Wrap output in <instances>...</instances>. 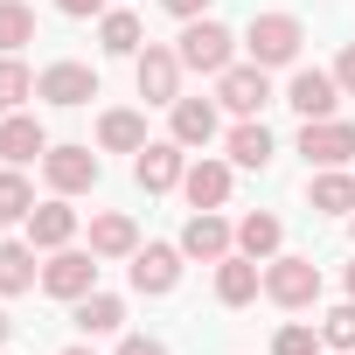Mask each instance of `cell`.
I'll return each instance as SVG.
<instances>
[{
	"instance_id": "obj_1",
	"label": "cell",
	"mask_w": 355,
	"mask_h": 355,
	"mask_svg": "<svg viewBox=\"0 0 355 355\" xmlns=\"http://www.w3.org/2000/svg\"><path fill=\"white\" fill-rule=\"evenodd\" d=\"M174 56H182V70H202V77H223V70L237 63V35H230L223 21L196 15V21L182 28V42H174Z\"/></svg>"
},
{
	"instance_id": "obj_2",
	"label": "cell",
	"mask_w": 355,
	"mask_h": 355,
	"mask_svg": "<svg viewBox=\"0 0 355 355\" xmlns=\"http://www.w3.org/2000/svg\"><path fill=\"white\" fill-rule=\"evenodd\" d=\"M265 300L272 306H286V313H300V306H313L320 300V265L313 258H265Z\"/></svg>"
},
{
	"instance_id": "obj_3",
	"label": "cell",
	"mask_w": 355,
	"mask_h": 355,
	"mask_svg": "<svg viewBox=\"0 0 355 355\" xmlns=\"http://www.w3.org/2000/svg\"><path fill=\"white\" fill-rule=\"evenodd\" d=\"M300 42H306V28H300L293 15H258V21H251V35H244L251 63H265V70H279V63H300Z\"/></svg>"
},
{
	"instance_id": "obj_4",
	"label": "cell",
	"mask_w": 355,
	"mask_h": 355,
	"mask_svg": "<svg viewBox=\"0 0 355 355\" xmlns=\"http://www.w3.org/2000/svg\"><path fill=\"white\" fill-rule=\"evenodd\" d=\"M42 293L49 300H84V293H98V251H49V265H42Z\"/></svg>"
},
{
	"instance_id": "obj_5",
	"label": "cell",
	"mask_w": 355,
	"mask_h": 355,
	"mask_svg": "<svg viewBox=\"0 0 355 355\" xmlns=\"http://www.w3.org/2000/svg\"><path fill=\"white\" fill-rule=\"evenodd\" d=\"M216 105L237 112V119H258V112L272 105V77H265V63H230V70L216 77Z\"/></svg>"
},
{
	"instance_id": "obj_6",
	"label": "cell",
	"mask_w": 355,
	"mask_h": 355,
	"mask_svg": "<svg viewBox=\"0 0 355 355\" xmlns=\"http://www.w3.org/2000/svg\"><path fill=\"white\" fill-rule=\"evenodd\" d=\"M98 174H105V167H98L91 146H49V153H42V182H49L56 196H91Z\"/></svg>"
},
{
	"instance_id": "obj_7",
	"label": "cell",
	"mask_w": 355,
	"mask_h": 355,
	"mask_svg": "<svg viewBox=\"0 0 355 355\" xmlns=\"http://www.w3.org/2000/svg\"><path fill=\"white\" fill-rule=\"evenodd\" d=\"M132 84H139L146 105H174V98H182V56L160 49V42H146V49L132 56Z\"/></svg>"
},
{
	"instance_id": "obj_8",
	"label": "cell",
	"mask_w": 355,
	"mask_h": 355,
	"mask_svg": "<svg viewBox=\"0 0 355 355\" xmlns=\"http://www.w3.org/2000/svg\"><path fill=\"white\" fill-rule=\"evenodd\" d=\"M300 153H306V167H348L355 160V125L348 119H306Z\"/></svg>"
},
{
	"instance_id": "obj_9",
	"label": "cell",
	"mask_w": 355,
	"mask_h": 355,
	"mask_svg": "<svg viewBox=\"0 0 355 355\" xmlns=\"http://www.w3.org/2000/svg\"><path fill=\"white\" fill-rule=\"evenodd\" d=\"M182 174H189V160H182V139H146V146H139V160H132V182H139L146 196L182 189Z\"/></svg>"
},
{
	"instance_id": "obj_10",
	"label": "cell",
	"mask_w": 355,
	"mask_h": 355,
	"mask_svg": "<svg viewBox=\"0 0 355 355\" xmlns=\"http://www.w3.org/2000/svg\"><path fill=\"white\" fill-rule=\"evenodd\" d=\"M182 244H146V251H132V293H146V300H160V293H174L182 286Z\"/></svg>"
},
{
	"instance_id": "obj_11",
	"label": "cell",
	"mask_w": 355,
	"mask_h": 355,
	"mask_svg": "<svg viewBox=\"0 0 355 355\" xmlns=\"http://www.w3.org/2000/svg\"><path fill=\"white\" fill-rule=\"evenodd\" d=\"M35 98H49V105L77 112V105H91V98H98V70H91V63H49V70L35 77Z\"/></svg>"
},
{
	"instance_id": "obj_12",
	"label": "cell",
	"mask_w": 355,
	"mask_h": 355,
	"mask_svg": "<svg viewBox=\"0 0 355 355\" xmlns=\"http://www.w3.org/2000/svg\"><path fill=\"white\" fill-rule=\"evenodd\" d=\"M286 105H293L300 119H334V105H341V84H334V70H293V84H286Z\"/></svg>"
},
{
	"instance_id": "obj_13",
	"label": "cell",
	"mask_w": 355,
	"mask_h": 355,
	"mask_svg": "<svg viewBox=\"0 0 355 355\" xmlns=\"http://www.w3.org/2000/svg\"><path fill=\"white\" fill-rule=\"evenodd\" d=\"M42 153H49V132H42L35 112H8V119H0V160H8V167H28Z\"/></svg>"
},
{
	"instance_id": "obj_14",
	"label": "cell",
	"mask_w": 355,
	"mask_h": 355,
	"mask_svg": "<svg viewBox=\"0 0 355 355\" xmlns=\"http://www.w3.org/2000/svg\"><path fill=\"white\" fill-rule=\"evenodd\" d=\"M182 251L216 265V258H230V251H237V230H230L216 209H196V216H189V230H182Z\"/></svg>"
},
{
	"instance_id": "obj_15",
	"label": "cell",
	"mask_w": 355,
	"mask_h": 355,
	"mask_svg": "<svg viewBox=\"0 0 355 355\" xmlns=\"http://www.w3.org/2000/svg\"><path fill=\"white\" fill-rule=\"evenodd\" d=\"M258 293H265V272H258V258H244V251L216 258V300H223V306H251Z\"/></svg>"
},
{
	"instance_id": "obj_16",
	"label": "cell",
	"mask_w": 355,
	"mask_h": 355,
	"mask_svg": "<svg viewBox=\"0 0 355 355\" xmlns=\"http://www.w3.org/2000/svg\"><path fill=\"white\" fill-rule=\"evenodd\" d=\"M70 237H77V209H70V196L35 202V216H28V244H35V251H63Z\"/></svg>"
},
{
	"instance_id": "obj_17",
	"label": "cell",
	"mask_w": 355,
	"mask_h": 355,
	"mask_svg": "<svg viewBox=\"0 0 355 355\" xmlns=\"http://www.w3.org/2000/svg\"><path fill=\"white\" fill-rule=\"evenodd\" d=\"M182 196H189V209H223L230 202V160H196L182 174Z\"/></svg>"
},
{
	"instance_id": "obj_18",
	"label": "cell",
	"mask_w": 355,
	"mask_h": 355,
	"mask_svg": "<svg viewBox=\"0 0 355 355\" xmlns=\"http://www.w3.org/2000/svg\"><path fill=\"white\" fill-rule=\"evenodd\" d=\"M167 132L182 139V146H209L216 139V105L209 98H174L167 105Z\"/></svg>"
},
{
	"instance_id": "obj_19",
	"label": "cell",
	"mask_w": 355,
	"mask_h": 355,
	"mask_svg": "<svg viewBox=\"0 0 355 355\" xmlns=\"http://www.w3.org/2000/svg\"><path fill=\"white\" fill-rule=\"evenodd\" d=\"M306 202L320 216H355V174L348 167H320L313 182H306Z\"/></svg>"
},
{
	"instance_id": "obj_20",
	"label": "cell",
	"mask_w": 355,
	"mask_h": 355,
	"mask_svg": "<svg viewBox=\"0 0 355 355\" xmlns=\"http://www.w3.org/2000/svg\"><path fill=\"white\" fill-rule=\"evenodd\" d=\"M91 251H98V258H132V251H139V230H132V216H119V209L91 216Z\"/></svg>"
},
{
	"instance_id": "obj_21",
	"label": "cell",
	"mask_w": 355,
	"mask_h": 355,
	"mask_svg": "<svg viewBox=\"0 0 355 355\" xmlns=\"http://www.w3.org/2000/svg\"><path fill=\"white\" fill-rule=\"evenodd\" d=\"M98 42H105V56H139L146 28H139V15H125V8H105V15H98Z\"/></svg>"
},
{
	"instance_id": "obj_22",
	"label": "cell",
	"mask_w": 355,
	"mask_h": 355,
	"mask_svg": "<svg viewBox=\"0 0 355 355\" xmlns=\"http://www.w3.org/2000/svg\"><path fill=\"white\" fill-rule=\"evenodd\" d=\"M230 167H272V132H265V119H237V125H230Z\"/></svg>"
},
{
	"instance_id": "obj_23",
	"label": "cell",
	"mask_w": 355,
	"mask_h": 355,
	"mask_svg": "<svg viewBox=\"0 0 355 355\" xmlns=\"http://www.w3.org/2000/svg\"><path fill=\"white\" fill-rule=\"evenodd\" d=\"M279 244H286V223H279V216H265V209H258V216H244V223H237V251H244V258H258V265H265V258H279Z\"/></svg>"
},
{
	"instance_id": "obj_24",
	"label": "cell",
	"mask_w": 355,
	"mask_h": 355,
	"mask_svg": "<svg viewBox=\"0 0 355 355\" xmlns=\"http://www.w3.org/2000/svg\"><path fill=\"white\" fill-rule=\"evenodd\" d=\"M35 279H42L35 272V244H15L8 237V244H0V293H8V300L15 293H35Z\"/></svg>"
},
{
	"instance_id": "obj_25",
	"label": "cell",
	"mask_w": 355,
	"mask_h": 355,
	"mask_svg": "<svg viewBox=\"0 0 355 355\" xmlns=\"http://www.w3.org/2000/svg\"><path fill=\"white\" fill-rule=\"evenodd\" d=\"M98 146H112V153H139V146H146V119L125 112V105L105 112V119H98Z\"/></svg>"
},
{
	"instance_id": "obj_26",
	"label": "cell",
	"mask_w": 355,
	"mask_h": 355,
	"mask_svg": "<svg viewBox=\"0 0 355 355\" xmlns=\"http://www.w3.org/2000/svg\"><path fill=\"white\" fill-rule=\"evenodd\" d=\"M77 327L84 334H119L125 327V300L119 293H84L77 300Z\"/></svg>"
},
{
	"instance_id": "obj_27",
	"label": "cell",
	"mask_w": 355,
	"mask_h": 355,
	"mask_svg": "<svg viewBox=\"0 0 355 355\" xmlns=\"http://www.w3.org/2000/svg\"><path fill=\"white\" fill-rule=\"evenodd\" d=\"M21 42H35V8L28 0H0V56H15Z\"/></svg>"
},
{
	"instance_id": "obj_28",
	"label": "cell",
	"mask_w": 355,
	"mask_h": 355,
	"mask_svg": "<svg viewBox=\"0 0 355 355\" xmlns=\"http://www.w3.org/2000/svg\"><path fill=\"white\" fill-rule=\"evenodd\" d=\"M35 216V189L21 182V167H0V223H28Z\"/></svg>"
},
{
	"instance_id": "obj_29",
	"label": "cell",
	"mask_w": 355,
	"mask_h": 355,
	"mask_svg": "<svg viewBox=\"0 0 355 355\" xmlns=\"http://www.w3.org/2000/svg\"><path fill=\"white\" fill-rule=\"evenodd\" d=\"M35 98V77H28V63L21 56H0V112H21Z\"/></svg>"
},
{
	"instance_id": "obj_30",
	"label": "cell",
	"mask_w": 355,
	"mask_h": 355,
	"mask_svg": "<svg viewBox=\"0 0 355 355\" xmlns=\"http://www.w3.org/2000/svg\"><path fill=\"white\" fill-rule=\"evenodd\" d=\"M320 341L355 355V300H341V306H327V313H320Z\"/></svg>"
},
{
	"instance_id": "obj_31",
	"label": "cell",
	"mask_w": 355,
	"mask_h": 355,
	"mask_svg": "<svg viewBox=\"0 0 355 355\" xmlns=\"http://www.w3.org/2000/svg\"><path fill=\"white\" fill-rule=\"evenodd\" d=\"M272 355H320V334H313L306 320H286V327L272 334Z\"/></svg>"
},
{
	"instance_id": "obj_32",
	"label": "cell",
	"mask_w": 355,
	"mask_h": 355,
	"mask_svg": "<svg viewBox=\"0 0 355 355\" xmlns=\"http://www.w3.org/2000/svg\"><path fill=\"white\" fill-rule=\"evenodd\" d=\"M334 84H341V98H355V42L334 56Z\"/></svg>"
},
{
	"instance_id": "obj_33",
	"label": "cell",
	"mask_w": 355,
	"mask_h": 355,
	"mask_svg": "<svg viewBox=\"0 0 355 355\" xmlns=\"http://www.w3.org/2000/svg\"><path fill=\"white\" fill-rule=\"evenodd\" d=\"M160 8H167L174 21H196V15H209V0H160Z\"/></svg>"
},
{
	"instance_id": "obj_34",
	"label": "cell",
	"mask_w": 355,
	"mask_h": 355,
	"mask_svg": "<svg viewBox=\"0 0 355 355\" xmlns=\"http://www.w3.org/2000/svg\"><path fill=\"white\" fill-rule=\"evenodd\" d=\"M119 355H167V348H160L153 334H125V341H119Z\"/></svg>"
},
{
	"instance_id": "obj_35",
	"label": "cell",
	"mask_w": 355,
	"mask_h": 355,
	"mask_svg": "<svg viewBox=\"0 0 355 355\" xmlns=\"http://www.w3.org/2000/svg\"><path fill=\"white\" fill-rule=\"evenodd\" d=\"M56 8H63L70 21H84V15H105V0H56Z\"/></svg>"
},
{
	"instance_id": "obj_36",
	"label": "cell",
	"mask_w": 355,
	"mask_h": 355,
	"mask_svg": "<svg viewBox=\"0 0 355 355\" xmlns=\"http://www.w3.org/2000/svg\"><path fill=\"white\" fill-rule=\"evenodd\" d=\"M0 348H8V313H0Z\"/></svg>"
},
{
	"instance_id": "obj_37",
	"label": "cell",
	"mask_w": 355,
	"mask_h": 355,
	"mask_svg": "<svg viewBox=\"0 0 355 355\" xmlns=\"http://www.w3.org/2000/svg\"><path fill=\"white\" fill-rule=\"evenodd\" d=\"M348 300H355V265H348Z\"/></svg>"
},
{
	"instance_id": "obj_38",
	"label": "cell",
	"mask_w": 355,
	"mask_h": 355,
	"mask_svg": "<svg viewBox=\"0 0 355 355\" xmlns=\"http://www.w3.org/2000/svg\"><path fill=\"white\" fill-rule=\"evenodd\" d=\"M63 355H91V348H63Z\"/></svg>"
},
{
	"instance_id": "obj_39",
	"label": "cell",
	"mask_w": 355,
	"mask_h": 355,
	"mask_svg": "<svg viewBox=\"0 0 355 355\" xmlns=\"http://www.w3.org/2000/svg\"><path fill=\"white\" fill-rule=\"evenodd\" d=\"M348 237H355V216H348Z\"/></svg>"
}]
</instances>
